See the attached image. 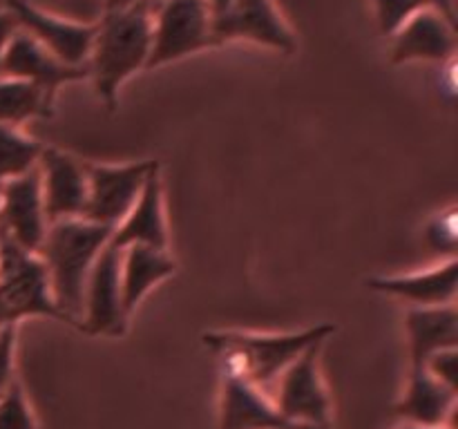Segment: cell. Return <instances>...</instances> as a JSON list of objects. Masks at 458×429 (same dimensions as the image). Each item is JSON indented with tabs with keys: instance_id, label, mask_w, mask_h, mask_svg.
<instances>
[{
	"instance_id": "obj_1",
	"label": "cell",
	"mask_w": 458,
	"mask_h": 429,
	"mask_svg": "<svg viewBox=\"0 0 458 429\" xmlns=\"http://www.w3.org/2000/svg\"><path fill=\"white\" fill-rule=\"evenodd\" d=\"M110 237V228L83 217L49 223L38 257L47 271L54 304L65 322H81L88 275Z\"/></svg>"
},
{
	"instance_id": "obj_2",
	"label": "cell",
	"mask_w": 458,
	"mask_h": 429,
	"mask_svg": "<svg viewBox=\"0 0 458 429\" xmlns=\"http://www.w3.org/2000/svg\"><path fill=\"white\" fill-rule=\"evenodd\" d=\"M152 47V0L121 12H106L98 21L88 70L98 98L114 110L119 88L146 70Z\"/></svg>"
},
{
	"instance_id": "obj_3",
	"label": "cell",
	"mask_w": 458,
	"mask_h": 429,
	"mask_svg": "<svg viewBox=\"0 0 458 429\" xmlns=\"http://www.w3.org/2000/svg\"><path fill=\"white\" fill-rule=\"evenodd\" d=\"M331 324H318L295 333H242L217 331L206 333L204 342L226 360V374H235L271 396L277 378L307 349L322 344L331 333Z\"/></svg>"
},
{
	"instance_id": "obj_4",
	"label": "cell",
	"mask_w": 458,
	"mask_h": 429,
	"mask_svg": "<svg viewBox=\"0 0 458 429\" xmlns=\"http://www.w3.org/2000/svg\"><path fill=\"white\" fill-rule=\"evenodd\" d=\"M34 315L63 320L52 299L43 259L0 235V329Z\"/></svg>"
},
{
	"instance_id": "obj_5",
	"label": "cell",
	"mask_w": 458,
	"mask_h": 429,
	"mask_svg": "<svg viewBox=\"0 0 458 429\" xmlns=\"http://www.w3.org/2000/svg\"><path fill=\"white\" fill-rule=\"evenodd\" d=\"M213 45V18L204 0H152V47L146 70Z\"/></svg>"
},
{
	"instance_id": "obj_6",
	"label": "cell",
	"mask_w": 458,
	"mask_h": 429,
	"mask_svg": "<svg viewBox=\"0 0 458 429\" xmlns=\"http://www.w3.org/2000/svg\"><path fill=\"white\" fill-rule=\"evenodd\" d=\"M157 161H134L123 165L85 164L88 170V199L83 219L114 231L132 210L146 186L148 174Z\"/></svg>"
},
{
	"instance_id": "obj_7",
	"label": "cell",
	"mask_w": 458,
	"mask_h": 429,
	"mask_svg": "<svg viewBox=\"0 0 458 429\" xmlns=\"http://www.w3.org/2000/svg\"><path fill=\"white\" fill-rule=\"evenodd\" d=\"M320 344L307 349L273 387V405L289 423L309 429H325L329 423V398L318 371Z\"/></svg>"
},
{
	"instance_id": "obj_8",
	"label": "cell",
	"mask_w": 458,
	"mask_h": 429,
	"mask_svg": "<svg viewBox=\"0 0 458 429\" xmlns=\"http://www.w3.org/2000/svg\"><path fill=\"white\" fill-rule=\"evenodd\" d=\"M7 9L22 31L72 67H88L98 22H79L49 13L30 0H7Z\"/></svg>"
},
{
	"instance_id": "obj_9",
	"label": "cell",
	"mask_w": 458,
	"mask_h": 429,
	"mask_svg": "<svg viewBox=\"0 0 458 429\" xmlns=\"http://www.w3.org/2000/svg\"><path fill=\"white\" fill-rule=\"evenodd\" d=\"M47 228L38 165L22 177L0 183V235L30 253H38Z\"/></svg>"
},
{
	"instance_id": "obj_10",
	"label": "cell",
	"mask_w": 458,
	"mask_h": 429,
	"mask_svg": "<svg viewBox=\"0 0 458 429\" xmlns=\"http://www.w3.org/2000/svg\"><path fill=\"white\" fill-rule=\"evenodd\" d=\"M125 322L128 313L121 295V250L107 244L88 275L81 326L94 335H121Z\"/></svg>"
},
{
	"instance_id": "obj_11",
	"label": "cell",
	"mask_w": 458,
	"mask_h": 429,
	"mask_svg": "<svg viewBox=\"0 0 458 429\" xmlns=\"http://www.w3.org/2000/svg\"><path fill=\"white\" fill-rule=\"evenodd\" d=\"M213 40L215 45L250 40L277 52H295V36L276 0H235L222 18L213 21Z\"/></svg>"
},
{
	"instance_id": "obj_12",
	"label": "cell",
	"mask_w": 458,
	"mask_h": 429,
	"mask_svg": "<svg viewBox=\"0 0 458 429\" xmlns=\"http://www.w3.org/2000/svg\"><path fill=\"white\" fill-rule=\"evenodd\" d=\"M40 192L47 222L83 217L88 199V170L85 164L56 147H43L38 159Z\"/></svg>"
},
{
	"instance_id": "obj_13",
	"label": "cell",
	"mask_w": 458,
	"mask_h": 429,
	"mask_svg": "<svg viewBox=\"0 0 458 429\" xmlns=\"http://www.w3.org/2000/svg\"><path fill=\"white\" fill-rule=\"evenodd\" d=\"M0 76L30 80L54 98L61 85L89 79V70L65 65L52 52H47L38 40L31 38L27 31L18 29L3 54Z\"/></svg>"
},
{
	"instance_id": "obj_14",
	"label": "cell",
	"mask_w": 458,
	"mask_h": 429,
	"mask_svg": "<svg viewBox=\"0 0 458 429\" xmlns=\"http://www.w3.org/2000/svg\"><path fill=\"white\" fill-rule=\"evenodd\" d=\"M458 38L454 22L434 7L423 9L392 36V61H454Z\"/></svg>"
},
{
	"instance_id": "obj_15",
	"label": "cell",
	"mask_w": 458,
	"mask_h": 429,
	"mask_svg": "<svg viewBox=\"0 0 458 429\" xmlns=\"http://www.w3.org/2000/svg\"><path fill=\"white\" fill-rule=\"evenodd\" d=\"M134 244L168 250V228H165L164 190H161L159 165H155V170L148 174L146 186H143L141 195H139L132 210L112 231V248L123 250Z\"/></svg>"
},
{
	"instance_id": "obj_16",
	"label": "cell",
	"mask_w": 458,
	"mask_h": 429,
	"mask_svg": "<svg viewBox=\"0 0 458 429\" xmlns=\"http://www.w3.org/2000/svg\"><path fill=\"white\" fill-rule=\"evenodd\" d=\"M222 429H309L289 423L273 405L271 396L249 380L226 374L222 396Z\"/></svg>"
},
{
	"instance_id": "obj_17",
	"label": "cell",
	"mask_w": 458,
	"mask_h": 429,
	"mask_svg": "<svg viewBox=\"0 0 458 429\" xmlns=\"http://www.w3.org/2000/svg\"><path fill=\"white\" fill-rule=\"evenodd\" d=\"M369 289L394 298L407 299L416 307H445L456 302L458 293V262L450 257L447 262L429 268V271L410 273V275L371 277Z\"/></svg>"
},
{
	"instance_id": "obj_18",
	"label": "cell",
	"mask_w": 458,
	"mask_h": 429,
	"mask_svg": "<svg viewBox=\"0 0 458 429\" xmlns=\"http://www.w3.org/2000/svg\"><path fill=\"white\" fill-rule=\"evenodd\" d=\"M411 369H423L434 353L456 349L458 313L456 304L445 307H414L407 313Z\"/></svg>"
},
{
	"instance_id": "obj_19",
	"label": "cell",
	"mask_w": 458,
	"mask_h": 429,
	"mask_svg": "<svg viewBox=\"0 0 458 429\" xmlns=\"http://www.w3.org/2000/svg\"><path fill=\"white\" fill-rule=\"evenodd\" d=\"M174 268L168 250L137 244L121 250V295L125 313L130 315L157 284L173 275Z\"/></svg>"
},
{
	"instance_id": "obj_20",
	"label": "cell",
	"mask_w": 458,
	"mask_h": 429,
	"mask_svg": "<svg viewBox=\"0 0 458 429\" xmlns=\"http://www.w3.org/2000/svg\"><path fill=\"white\" fill-rule=\"evenodd\" d=\"M396 411L410 425L447 427V420L456 411V391L438 383L425 369H411L410 387Z\"/></svg>"
},
{
	"instance_id": "obj_21",
	"label": "cell",
	"mask_w": 458,
	"mask_h": 429,
	"mask_svg": "<svg viewBox=\"0 0 458 429\" xmlns=\"http://www.w3.org/2000/svg\"><path fill=\"white\" fill-rule=\"evenodd\" d=\"M52 105L54 98L38 85L0 76V123L3 125L18 128L36 116H49Z\"/></svg>"
},
{
	"instance_id": "obj_22",
	"label": "cell",
	"mask_w": 458,
	"mask_h": 429,
	"mask_svg": "<svg viewBox=\"0 0 458 429\" xmlns=\"http://www.w3.org/2000/svg\"><path fill=\"white\" fill-rule=\"evenodd\" d=\"M43 147L18 128L0 123V183L22 177L38 165Z\"/></svg>"
},
{
	"instance_id": "obj_23",
	"label": "cell",
	"mask_w": 458,
	"mask_h": 429,
	"mask_svg": "<svg viewBox=\"0 0 458 429\" xmlns=\"http://www.w3.org/2000/svg\"><path fill=\"white\" fill-rule=\"evenodd\" d=\"M378 27L385 36H394L407 21L432 7L429 0H374Z\"/></svg>"
},
{
	"instance_id": "obj_24",
	"label": "cell",
	"mask_w": 458,
	"mask_h": 429,
	"mask_svg": "<svg viewBox=\"0 0 458 429\" xmlns=\"http://www.w3.org/2000/svg\"><path fill=\"white\" fill-rule=\"evenodd\" d=\"M0 429H36L34 416L18 383H12L0 398Z\"/></svg>"
},
{
	"instance_id": "obj_25",
	"label": "cell",
	"mask_w": 458,
	"mask_h": 429,
	"mask_svg": "<svg viewBox=\"0 0 458 429\" xmlns=\"http://www.w3.org/2000/svg\"><path fill=\"white\" fill-rule=\"evenodd\" d=\"M456 208L441 213L428 228V241L432 248H437L438 253H447L450 257H454L456 250Z\"/></svg>"
},
{
	"instance_id": "obj_26",
	"label": "cell",
	"mask_w": 458,
	"mask_h": 429,
	"mask_svg": "<svg viewBox=\"0 0 458 429\" xmlns=\"http://www.w3.org/2000/svg\"><path fill=\"white\" fill-rule=\"evenodd\" d=\"M458 353L456 349H447V351L434 353L428 362H425L423 369L428 371L432 378H437L438 383H443L445 387L454 389L456 391V374H458Z\"/></svg>"
},
{
	"instance_id": "obj_27",
	"label": "cell",
	"mask_w": 458,
	"mask_h": 429,
	"mask_svg": "<svg viewBox=\"0 0 458 429\" xmlns=\"http://www.w3.org/2000/svg\"><path fill=\"white\" fill-rule=\"evenodd\" d=\"M13 351H16V326L0 329V398L13 383Z\"/></svg>"
},
{
	"instance_id": "obj_28",
	"label": "cell",
	"mask_w": 458,
	"mask_h": 429,
	"mask_svg": "<svg viewBox=\"0 0 458 429\" xmlns=\"http://www.w3.org/2000/svg\"><path fill=\"white\" fill-rule=\"evenodd\" d=\"M18 29H21V27H18L16 18H13L7 9H0V65H3L4 49H7L9 40H12V36L16 34Z\"/></svg>"
},
{
	"instance_id": "obj_29",
	"label": "cell",
	"mask_w": 458,
	"mask_h": 429,
	"mask_svg": "<svg viewBox=\"0 0 458 429\" xmlns=\"http://www.w3.org/2000/svg\"><path fill=\"white\" fill-rule=\"evenodd\" d=\"M204 3H206V7H208L210 18H213V21H217V18H222L224 13L233 7V3H235V0H204Z\"/></svg>"
},
{
	"instance_id": "obj_30",
	"label": "cell",
	"mask_w": 458,
	"mask_h": 429,
	"mask_svg": "<svg viewBox=\"0 0 458 429\" xmlns=\"http://www.w3.org/2000/svg\"><path fill=\"white\" fill-rule=\"evenodd\" d=\"M432 3V7L437 9V12H441L443 16L447 18V21L456 22V9H454V0H429Z\"/></svg>"
},
{
	"instance_id": "obj_31",
	"label": "cell",
	"mask_w": 458,
	"mask_h": 429,
	"mask_svg": "<svg viewBox=\"0 0 458 429\" xmlns=\"http://www.w3.org/2000/svg\"><path fill=\"white\" fill-rule=\"evenodd\" d=\"M139 3H148V0H106V12H121Z\"/></svg>"
},
{
	"instance_id": "obj_32",
	"label": "cell",
	"mask_w": 458,
	"mask_h": 429,
	"mask_svg": "<svg viewBox=\"0 0 458 429\" xmlns=\"http://www.w3.org/2000/svg\"><path fill=\"white\" fill-rule=\"evenodd\" d=\"M403 429H450V427H420V425H407Z\"/></svg>"
}]
</instances>
